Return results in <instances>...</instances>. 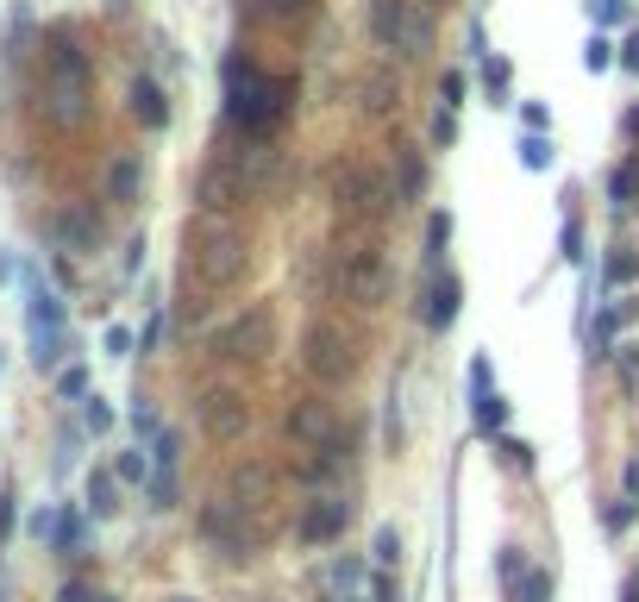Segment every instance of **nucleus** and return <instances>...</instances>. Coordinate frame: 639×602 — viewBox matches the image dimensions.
I'll return each instance as SVG.
<instances>
[{"label": "nucleus", "mask_w": 639, "mask_h": 602, "mask_svg": "<svg viewBox=\"0 0 639 602\" xmlns=\"http://www.w3.org/2000/svg\"><path fill=\"white\" fill-rule=\"evenodd\" d=\"M138 182H145V170H138L132 157H120V164L107 170V189H113V201H138Z\"/></svg>", "instance_id": "19"}, {"label": "nucleus", "mask_w": 639, "mask_h": 602, "mask_svg": "<svg viewBox=\"0 0 639 602\" xmlns=\"http://www.w3.org/2000/svg\"><path fill=\"white\" fill-rule=\"evenodd\" d=\"M333 207H339V214H351V220H383L389 207H401V201H395V182H383L370 164L351 157V164L333 170Z\"/></svg>", "instance_id": "7"}, {"label": "nucleus", "mask_w": 639, "mask_h": 602, "mask_svg": "<svg viewBox=\"0 0 639 602\" xmlns=\"http://www.w3.org/2000/svg\"><path fill=\"white\" fill-rule=\"evenodd\" d=\"M101 345H107V358H126V352H132V333H126V327H107Z\"/></svg>", "instance_id": "36"}, {"label": "nucleus", "mask_w": 639, "mask_h": 602, "mask_svg": "<svg viewBox=\"0 0 639 602\" xmlns=\"http://www.w3.org/2000/svg\"><path fill=\"white\" fill-rule=\"evenodd\" d=\"M445 239H452V214H433V226H426V245H433V251H426V258H433V264H439Z\"/></svg>", "instance_id": "31"}, {"label": "nucleus", "mask_w": 639, "mask_h": 602, "mask_svg": "<svg viewBox=\"0 0 639 602\" xmlns=\"http://www.w3.org/2000/svg\"><path fill=\"white\" fill-rule=\"evenodd\" d=\"M589 19H596V26H621V19H627V0H589Z\"/></svg>", "instance_id": "30"}, {"label": "nucleus", "mask_w": 639, "mask_h": 602, "mask_svg": "<svg viewBox=\"0 0 639 602\" xmlns=\"http://www.w3.org/2000/svg\"><path fill=\"white\" fill-rule=\"evenodd\" d=\"M458 301H464V283L458 276H433V289H426V327L445 333L458 320Z\"/></svg>", "instance_id": "15"}, {"label": "nucleus", "mask_w": 639, "mask_h": 602, "mask_svg": "<svg viewBox=\"0 0 639 602\" xmlns=\"http://www.w3.org/2000/svg\"><path fill=\"white\" fill-rule=\"evenodd\" d=\"M627 126H633V132H639V107H633V113H627Z\"/></svg>", "instance_id": "41"}, {"label": "nucleus", "mask_w": 639, "mask_h": 602, "mask_svg": "<svg viewBox=\"0 0 639 602\" xmlns=\"http://www.w3.org/2000/svg\"><path fill=\"white\" fill-rule=\"evenodd\" d=\"M301 364L314 370L320 383H345L351 370H358V333L345 327V320H314L301 339Z\"/></svg>", "instance_id": "6"}, {"label": "nucleus", "mask_w": 639, "mask_h": 602, "mask_svg": "<svg viewBox=\"0 0 639 602\" xmlns=\"http://www.w3.org/2000/svg\"><path fill=\"white\" fill-rule=\"evenodd\" d=\"M608 195H614V207H633V201H639V157L608 176Z\"/></svg>", "instance_id": "22"}, {"label": "nucleus", "mask_w": 639, "mask_h": 602, "mask_svg": "<svg viewBox=\"0 0 639 602\" xmlns=\"http://www.w3.org/2000/svg\"><path fill=\"white\" fill-rule=\"evenodd\" d=\"M633 276H639V258H633V251H614V258H608V283H633Z\"/></svg>", "instance_id": "32"}, {"label": "nucleus", "mask_w": 639, "mask_h": 602, "mask_svg": "<svg viewBox=\"0 0 639 602\" xmlns=\"http://www.w3.org/2000/svg\"><path fill=\"white\" fill-rule=\"evenodd\" d=\"M82 427H88V433H107V427H113V408H107L101 396H88V402H82Z\"/></svg>", "instance_id": "27"}, {"label": "nucleus", "mask_w": 639, "mask_h": 602, "mask_svg": "<svg viewBox=\"0 0 639 602\" xmlns=\"http://www.w3.org/2000/svg\"><path fill=\"white\" fill-rule=\"evenodd\" d=\"M621 63H627V69H639V38H627V51H621Z\"/></svg>", "instance_id": "39"}, {"label": "nucleus", "mask_w": 639, "mask_h": 602, "mask_svg": "<svg viewBox=\"0 0 639 602\" xmlns=\"http://www.w3.org/2000/svg\"><path fill=\"white\" fill-rule=\"evenodd\" d=\"M63 295L44 283L38 270H26V339H32V364L57 370L63 364Z\"/></svg>", "instance_id": "4"}, {"label": "nucleus", "mask_w": 639, "mask_h": 602, "mask_svg": "<svg viewBox=\"0 0 639 602\" xmlns=\"http://www.w3.org/2000/svg\"><path fill=\"white\" fill-rule=\"evenodd\" d=\"M251 264V239L245 226L201 214V226H188V276H201L207 289H232Z\"/></svg>", "instance_id": "3"}, {"label": "nucleus", "mask_w": 639, "mask_h": 602, "mask_svg": "<svg viewBox=\"0 0 639 602\" xmlns=\"http://www.w3.org/2000/svg\"><path fill=\"white\" fill-rule=\"evenodd\" d=\"M520 602H552V577H546V571H533L527 584H520Z\"/></svg>", "instance_id": "34"}, {"label": "nucleus", "mask_w": 639, "mask_h": 602, "mask_svg": "<svg viewBox=\"0 0 639 602\" xmlns=\"http://www.w3.org/2000/svg\"><path fill=\"white\" fill-rule=\"evenodd\" d=\"M120 508V477L113 471H94L88 477V515H113Z\"/></svg>", "instance_id": "18"}, {"label": "nucleus", "mask_w": 639, "mask_h": 602, "mask_svg": "<svg viewBox=\"0 0 639 602\" xmlns=\"http://www.w3.org/2000/svg\"><path fill=\"white\" fill-rule=\"evenodd\" d=\"M351 527V502L339 496V490H314V502L301 508V527L295 534L307 540V546H326V540H339Z\"/></svg>", "instance_id": "13"}, {"label": "nucleus", "mask_w": 639, "mask_h": 602, "mask_svg": "<svg viewBox=\"0 0 639 602\" xmlns=\"http://www.w3.org/2000/svg\"><path fill=\"white\" fill-rule=\"evenodd\" d=\"M370 107H376V113L389 107V82H383V76H370Z\"/></svg>", "instance_id": "38"}, {"label": "nucleus", "mask_w": 639, "mask_h": 602, "mask_svg": "<svg viewBox=\"0 0 639 602\" xmlns=\"http://www.w3.org/2000/svg\"><path fill=\"white\" fill-rule=\"evenodd\" d=\"M257 7H264V13H276V19H295V13H307V7H314V0H257Z\"/></svg>", "instance_id": "35"}, {"label": "nucleus", "mask_w": 639, "mask_h": 602, "mask_svg": "<svg viewBox=\"0 0 639 602\" xmlns=\"http://www.w3.org/2000/svg\"><path fill=\"white\" fill-rule=\"evenodd\" d=\"M470 402H477V427H483V433H495V427L508 421V402H502V389L489 383V364H483V358L470 364Z\"/></svg>", "instance_id": "14"}, {"label": "nucleus", "mask_w": 639, "mask_h": 602, "mask_svg": "<svg viewBox=\"0 0 639 602\" xmlns=\"http://www.w3.org/2000/svg\"><path fill=\"white\" fill-rule=\"evenodd\" d=\"M170 602H195V596H170Z\"/></svg>", "instance_id": "42"}, {"label": "nucleus", "mask_w": 639, "mask_h": 602, "mask_svg": "<svg viewBox=\"0 0 639 602\" xmlns=\"http://www.w3.org/2000/svg\"><path fill=\"white\" fill-rule=\"evenodd\" d=\"M520 120H527V132H546V107L527 101V107H520Z\"/></svg>", "instance_id": "37"}, {"label": "nucleus", "mask_w": 639, "mask_h": 602, "mask_svg": "<svg viewBox=\"0 0 639 602\" xmlns=\"http://www.w3.org/2000/svg\"><path fill=\"white\" fill-rule=\"evenodd\" d=\"M176 465H182V439L163 427L157 439H151V471H163V477H176Z\"/></svg>", "instance_id": "20"}, {"label": "nucleus", "mask_w": 639, "mask_h": 602, "mask_svg": "<svg viewBox=\"0 0 639 602\" xmlns=\"http://www.w3.org/2000/svg\"><path fill=\"white\" fill-rule=\"evenodd\" d=\"M370 38L389 57H420L433 44V19L420 0H370Z\"/></svg>", "instance_id": "5"}, {"label": "nucleus", "mask_w": 639, "mask_h": 602, "mask_svg": "<svg viewBox=\"0 0 639 602\" xmlns=\"http://www.w3.org/2000/svg\"><path fill=\"white\" fill-rule=\"evenodd\" d=\"M370 559L383 565V571H389V565L401 559V534H395V527H383V534H376V552H370Z\"/></svg>", "instance_id": "29"}, {"label": "nucleus", "mask_w": 639, "mask_h": 602, "mask_svg": "<svg viewBox=\"0 0 639 602\" xmlns=\"http://www.w3.org/2000/svg\"><path fill=\"white\" fill-rule=\"evenodd\" d=\"M57 239H63V245H88V239H94V220H88V214H63V220H57Z\"/></svg>", "instance_id": "26"}, {"label": "nucleus", "mask_w": 639, "mask_h": 602, "mask_svg": "<svg viewBox=\"0 0 639 602\" xmlns=\"http://www.w3.org/2000/svg\"><path fill=\"white\" fill-rule=\"evenodd\" d=\"M57 396H63V402H88V370H82V364L57 370Z\"/></svg>", "instance_id": "24"}, {"label": "nucleus", "mask_w": 639, "mask_h": 602, "mask_svg": "<svg viewBox=\"0 0 639 602\" xmlns=\"http://www.w3.org/2000/svg\"><path fill=\"white\" fill-rule=\"evenodd\" d=\"M621 602H639V577H627V590H621Z\"/></svg>", "instance_id": "40"}, {"label": "nucleus", "mask_w": 639, "mask_h": 602, "mask_svg": "<svg viewBox=\"0 0 639 602\" xmlns=\"http://www.w3.org/2000/svg\"><path fill=\"white\" fill-rule=\"evenodd\" d=\"M289 113H295V82L289 76H270V69H257L245 57L226 63V120L245 138H276Z\"/></svg>", "instance_id": "1"}, {"label": "nucleus", "mask_w": 639, "mask_h": 602, "mask_svg": "<svg viewBox=\"0 0 639 602\" xmlns=\"http://www.w3.org/2000/svg\"><path fill=\"white\" fill-rule=\"evenodd\" d=\"M94 602H107V596H94Z\"/></svg>", "instance_id": "44"}, {"label": "nucleus", "mask_w": 639, "mask_h": 602, "mask_svg": "<svg viewBox=\"0 0 639 602\" xmlns=\"http://www.w3.org/2000/svg\"><path fill=\"white\" fill-rule=\"evenodd\" d=\"M113 477H120V483H151V452H120Z\"/></svg>", "instance_id": "23"}, {"label": "nucleus", "mask_w": 639, "mask_h": 602, "mask_svg": "<svg viewBox=\"0 0 639 602\" xmlns=\"http://www.w3.org/2000/svg\"><path fill=\"white\" fill-rule=\"evenodd\" d=\"M195 201H201V214H213V220H232L245 201H257L251 195V182L239 176V164L232 157H213V164L201 170V182H195Z\"/></svg>", "instance_id": "10"}, {"label": "nucleus", "mask_w": 639, "mask_h": 602, "mask_svg": "<svg viewBox=\"0 0 639 602\" xmlns=\"http://www.w3.org/2000/svg\"><path fill=\"white\" fill-rule=\"evenodd\" d=\"M389 283H395V270H389V258H383L376 245L339 251V295L351 301V308H383V301H389Z\"/></svg>", "instance_id": "8"}, {"label": "nucleus", "mask_w": 639, "mask_h": 602, "mask_svg": "<svg viewBox=\"0 0 639 602\" xmlns=\"http://www.w3.org/2000/svg\"><path fill=\"white\" fill-rule=\"evenodd\" d=\"M420 189H426V164H420V151L395 145V201H420Z\"/></svg>", "instance_id": "17"}, {"label": "nucleus", "mask_w": 639, "mask_h": 602, "mask_svg": "<svg viewBox=\"0 0 639 602\" xmlns=\"http://www.w3.org/2000/svg\"><path fill=\"white\" fill-rule=\"evenodd\" d=\"M289 439L301 452H314V446H333V439H345V427H339V408L326 402V396H301L295 408H289Z\"/></svg>", "instance_id": "12"}, {"label": "nucleus", "mask_w": 639, "mask_h": 602, "mask_svg": "<svg viewBox=\"0 0 639 602\" xmlns=\"http://www.w3.org/2000/svg\"><path fill=\"white\" fill-rule=\"evenodd\" d=\"M201 433L220 439V446H239V439L251 433V402L239 396V389H207L201 396Z\"/></svg>", "instance_id": "11"}, {"label": "nucleus", "mask_w": 639, "mask_h": 602, "mask_svg": "<svg viewBox=\"0 0 639 602\" xmlns=\"http://www.w3.org/2000/svg\"><path fill=\"white\" fill-rule=\"evenodd\" d=\"M0 364H7V352H0Z\"/></svg>", "instance_id": "43"}, {"label": "nucleus", "mask_w": 639, "mask_h": 602, "mask_svg": "<svg viewBox=\"0 0 639 602\" xmlns=\"http://www.w3.org/2000/svg\"><path fill=\"white\" fill-rule=\"evenodd\" d=\"M583 69H589V76H602V69H614V44H608L602 32L583 44Z\"/></svg>", "instance_id": "25"}, {"label": "nucleus", "mask_w": 639, "mask_h": 602, "mask_svg": "<svg viewBox=\"0 0 639 602\" xmlns=\"http://www.w3.org/2000/svg\"><path fill=\"white\" fill-rule=\"evenodd\" d=\"M51 540H57V552H76L82 546V515H57V534Z\"/></svg>", "instance_id": "28"}, {"label": "nucleus", "mask_w": 639, "mask_h": 602, "mask_svg": "<svg viewBox=\"0 0 639 602\" xmlns=\"http://www.w3.org/2000/svg\"><path fill=\"white\" fill-rule=\"evenodd\" d=\"M88 101H94V69L82 57V44L69 32H57L51 51H44V113H51L57 126H82Z\"/></svg>", "instance_id": "2"}, {"label": "nucleus", "mask_w": 639, "mask_h": 602, "mask_svg": "<svg viewBox=\"0 0 639 602\" xmlns=\"http://www.w3.org/2000/svg\"><path fill=\"white\" fill-rule=\"evenodd\" d=\"M264 352H276V314L264 308V301L213 333V358H226V364H257Z\"/></svg>", "instance_id": "9"}, {"label": "nucleus", "mask_w": 639, "mask_h": 602, "mask_svg": "<svg viewBox=\"0 0 639 602\" xmlns=\"http://www.w3.org/2000/svg\"><path fill=\"white\" fill-rule=\"evenodd\" d=\"M132 427H138V439H157V433H163V421H157V408H151V402H138V408H132Z\"/></svg>", "instance_id": "33"}, {"label": "nucleus", "mask_w": 639, "mask_h": 602, "mask_svg": "<svg viewBox=\"0 0 639 602\" xmlns=\"http://www.w3.org/2000/svg\"><path fill=\"white\" fill-rule=\"evenodd\" d=\"M520 164H527V170H552V164H558L552 138H546V132H527V138H520Z\"/></svg>", "instance_id": "21"}, {"label": "nucleus", "mask_w": 639, "mask_h": 602, "mask_svg": "<svg viewBox=\"0 0 639 602\" xmlns=\"http://www.w3.org/2000/svg\"><path fill=\"white\" fill-rule=\"evenodd\" d=\"M132 120L145 126V132H163V126H170V101H163V88H157L151 76L132 82Z\"/></svg>", "instance_id": "16"}]
</instances>
